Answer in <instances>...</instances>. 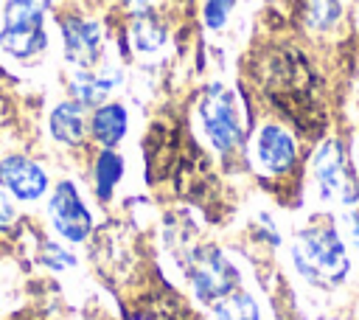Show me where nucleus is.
<instances>
[{"label": "nucleus", "instance_id": "6", "mask_svg": "<svg viewBox=\"0 0 359 320\" xmlns=\"http://www.w3.org/2000/svg\"><path fill=\"white\" fill-rule=\"evenodd\" d=\"M185 272H188V284L194 289V298L202 303H219L222 298H227L238 286V269L213 244L191 250L185 258Z\"/></svg>", "mask_w": 359, "mask_h": 320}, {"label": "nucleus", "instance_id": "7", "mask_svg": "<svg viewBox=\"0 0 359 320\" xmlns=\"http://www.w3.org/2000/svg\"><path fill=\"white\" fill-rule=\"evenodd\" d=\"M48 219L53 230L70 244H81L93 233V213L70 180H62L53 185L48 196Z\"/></svg>", "mask_w": 359, "mask_h": 320}, {"label": "nucleus", "instance_id": "20", "mask_svg": "<svg viewBox=\"0 0 359 320\" xmlns=\"http://www.w3.org/2000/svg\"><path fill=\"white\" fill-rule=\"evenodd\" d=\"M17 219V208H14V202H11V196L0 188V227H6V225H11Z\"/></svg>", "mask_w": 359, "mask_h": 320}, {"label": "nucleus", "instance_id": "3", "mask_svg": "<svg viewBox=\"0 0 359 320\" xmlns=\"http://www.w3.org/2000/svg\"><path fill=\"white\" fill-rule=\"evenodd\" d=\"M199 124H202V132L205 138L210 140L213 149L219 152H233L244 143V135H247V124H244V112H241V104L236 98V93L219 81L208 84L202 93H199Z\"/></svg>", "mask_w": 359, "mask_h": 320}, {"label": "nucleus", "instance_id": "19", "mask_svg": "<svg viewBox=\"0 0 359 320\" xmlns=\"http://www.w3.org/2000/svg\"><path fill=\"white\" fill-rule=\"evenodd\" d=\"M42 264L50 267V269H65V267H73V255L65 247L45 241V247H42Z\"/></svg>", "mask_w": 359, "mask_h": 320}, {"label": "nucleus", "instance_id": "21", "mask_svg": "<svg viewBox=\"0 0 359 320\" xmlns=\"http://www.w3.org/2000/svg\"><path fill=\"white\" fill-rule=\"evenodd\" d=\"M345 222H348V227H351L353 241L359 244V213H348V216H345Z\"/></svg>", "mask_w": 359, "mask_h": 320}, {"label": "nucleus", "instance_id": "9", "mask_svg": "<svg viewBox=\"0 0 359 320\" xmlns=\"http://www.w3.org/2000/svg\"><path fill=\"white\" fill-rule=\"evenodd\" d=\"M255 160L272 177L289 174L297 163V143L292 132L280 124H264L255 135Z\"/></svg>", "mask_w": 359, "mask_h": 320}, {"label": "nucleus", "instance_id": "15", "mask_svg": "<svg viewBox=\"0 0 359 320\" xmlns=\"http://www.w3.org/2000/svg\"><path fill=\"white\" fill-rule=\"evenodd\" d=\"M121 177H123V157L115 149H104L95 157V166H93V180H95L98 199H104V202L112 199V191L121 182Z\"/></svg>", "mask_w": 359, "mask_h": 320}, {"label": "nucleus", "instance_id": "12", "mask_svg": "<svg viewBox=\"0 0 359 320\" xmlns=\"http://www.w3.org/2000/svg\"><path fill=\"white\" fill-rule=\"evenodd\" d=\"M126 126H129V115H126V107L123 104H101L95 107L93 118H90V135L98 146L104 149H115L123 135H126Z\"/></svg>", "mask_w": 359, "mask_h": 320}, {"label": "nucleus", "instance_id": "22", "mask_svg": "<svg viewBox=\"0 0 359 320\" xmlns=\"http://www.w3.org/2000/svg\"><path fill=\"white\" fill-rule=\"evenodd\" d=\"M151 3H154V0H129V6H132L135 11H149Z\"/></svg>", "mask_w": 359, "mask_h": 320}, {"label": "nucleus", "instance_id": "8", "mask_svg": "<svg viewBox=\"0 0 359 320\" xmlns=\"http://www.w3.org/2000/svg\"><path fill=\"white\" fill-rule=\"evenodd\" d=\"M0 188L20 202H36L50 191V180L39 163L22 154H8L0 157Z\"/></svg>", "mask_w": 359, "mask_h": 320}, {"label": "nucleus", "instance_id": "18", "mask_svg": "<svg viewBox=\"0 0 359 320\" xmlns=\"http://www.w3.org/2000/svg\"><path fill=\"white\" fill-rule=\"evenodd\" d=\"M233 3H236V0H205V8H202L205 25L213 28V31L224 28V22H227V17H230V11H233Z\"/></svg>", "mask_w": 359, "mask_h": 320}, {"label": "nucleus", "instance_id": "17", "mask_svg": "<svg viewBox=\"0 0 359 320\" xmlns=\"http://www.w3.org/2000/svg\"><path fill=\"white\" fill-rule=\"evenodd\" d=\"M342 14L339 0H303V22L314 31H328Z\"/></svg>", "mask_w": 359, "mask_h": 320}, {"label": "nucleus", "instance_id": "13", "mask_svg": "<svg viewBox=\"0 0 359 320\" xmlns=\"http://www.w3.org/2000/svg\"><path fill=\"white\" fill-rule=\"evenodd\" d=\"M118 84H121V73L112 70V67L98 70V73H93V70H79V73L73 76V95H76V101L84 104V107H101V104H107L109 93H112Z\"/></svg>", "mask_w": 359, "mask_h": 320}, {"label": "nucleus", "instance_id": "2", "mask_svg": "<svg viewBox=\"0 0 359 320\" xmlns=\"http://www.w3.org/2000/svg\"><path fill=\"white\" fill-rule=\"evenodd\" d=\"M294 269L320 289H334L351 269L348 247L331 219H311L292 241Z\"/></svg>", "mask_w": 359, "mask_h": 320}, {"label": "nucleus", "instance_id": "14", "mask_svg": "<svg viewBox=\"0 0 359 320\" xmlns=\"http://www.w3.org/2000/svg\"><path fill=\"white\" fill-rule=\"evenodd\" d=\"M132 45L143 53H154L165 42V25L151 14V11H135L132 28H129Z\"/></svg>", "mask_w": 359, "mask_h": 320}, {"label": "nucleus", "instance_id": "10", "mask_svg": "<svg viewBox=\"0 0 359 320\" xmlns=\"http://www.w3.org/2000/svg\"><path fill=\"white\" fill-rule=\"evenodd\" d=\"M62 42H65L67 62H73L81 70H90L101 59L104 36H101L98 22H93V20H84L76 14L65 17L62 20Z\"/></svg>", "mask_w": 359, "mask_h": 320}, {"label": "nucleus", "instance_id": "5", "mask_svg": "<svg viewBox=\"0 0 359 320\" xmlns=\"http://www.w3.org/2000/svg\"><path fill=\"white\" fill-rule=\"evenodd\" d=\"M311 174L323 199H331L339 205H353L359 199V177L351 166L345 146L337 138H328L320 143V149L311 157Z\"/></svg>", "mask_w": 359, "mask_h": 320}, {"label": "nucleus", "instance_id": "4", "mask_svg": "<svg viewBox=\"0 0 359 320\" xmlns=\"http://www.w3.org/2000/svg\"><path fill=\"white\" fill-rule=\"evenodd\" d=\"M0 48L14 59H34L48 48L42 0H8L6 3Z\"/></svg>", "mask_w": 359, "mask_h": 320}, {"label": "nucleus", "instance_id": "16", "mask_svg": "<svg viewBox=\"0 0 359 320\" xmlns=\"http://www.w3.org/2000/svg\"><path fill=\"white\" fill-rule=\"evenodd\" d=\"M213 320H261V309L250 292H230L213 303Z\"/></svg>", "mask_w": 359, "mask_h": 320}, {"label": "nucleus", "instance_id": "11", "mask_svg": "<svg viewBox=\"0 0 359 320\" xmlns=\"http://www.w3.org/2000/svg\"><path fill=\"white\" fill-rule=\"evenodd\" d=\"M48 129H50L56 143L81 146L87 140V132H90V124H87V115H84V104H79V101L56 104L50 118H48Z\"/></svg>", "mask_w": 359, "mask_h": 320}, {"label": "nucleus", "instance_id": "1", "mask_svg": "<svg viewBox=\"0 0 359 320\" xmlns=\"http://www.w3.org/2000/svg\"><path fill=\"white\" fill-rule=\"evenodd\" d=\"M264 90L266 98L303 132L317 135L325 124V112L317 95V76L306 56L294 48L272 51L264 62Z\"/></svg>", "mask_w": 359, "mask_h": 320}]
</instances>
